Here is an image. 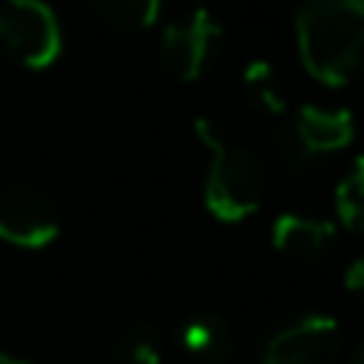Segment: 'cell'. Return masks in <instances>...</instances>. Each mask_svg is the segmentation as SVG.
<instances>
[{"label":"cell","instance_id":"6da1fadb","mask_svg":"<svg viewBox=\"0 0 364 364\" xmlns=\"http://www.w3.org/2000/svg\"><path fill=\"white\" fill-rule=\"evenodd\" d=\"M294 33L306 75L326 87H345L364 68V0H303Z\"/></svg>","mask_w":364,"mask_h":364},{"label":"cell","instance_id":"277c9868","mask_svg":"<svg viewBox=\"0 0 364 364\" xmlns=\"http://www.w3.org/2000/svg\"><path fill=\"white\" fill-rule=\"evenodd\" d=\"M223 39H226V33L216 23V16H210L206 10H191L187 16H178L174 23H168L165 33H161V68L184 84L197 81L216 62Z\"/></svg>","mask_w":364,"mask_h":364},{"label":"cell","instance_id":"5bb4252c","mask_svg":"<svg viewBox=\"0 0 364 364\" xmlns=\"http://www.w3.org/2000/svg\"><path fill=\"white\" fill-rule=\"evenodd\" d=\"M268 151L274 155L277 165L287 168V171H306V168H313V155L303 149L300 136H296L294 123H290V113L281 117L268 129Z\"/></svg>","mask_w":364,"mask_h":364},{"label":"cell","instance_id":"7a4b0ae2","mask_svg":"<svg viewBox=\"0 0 364 364\" xmlns=\"http://www.w3.org/2000/svg\"><path fill=\"white\" fill-rule=\"evenodd\" d=\"M193 132L210 151V168L203 181V206L220 223H242L262 206L268 191V174L262 159L245 142L232 139L213 117H197Z\"/></svg>","mask_w":364,"mask_h":364},{"label":"cell","instance_id":"2e32d148","mask_svg":"<svg viewBox=\"0 0 364 364\" xmlns=\"http://www.w3.org/2000/svg\"><path fill=\"white\" fill-rule=\"evenodd\" d=\"M0 364H36V361H29V358H23V355H14V351H0Z\"/></svg>","mask_w":364,"mask_h":364},{"label":"cell","instance_id":"9c48e42d","mask_svg":"<svg viewBox=\"0 0 364 364\" xmlns=\"http://www.w3.org/2000/svg\"><path fill=\"white\" fill-rule=\"evenodd\" d=\"M184 351L200 364H226L235 351V336L229 323L216 313H193L178 332Z\"/></svg>","mask_w":364,"mask_h":364},{"label":"cell","instance_id":"7c38bea8","mask_svg":"<svg viewBox=\"0 0 364 364\" xmlns=\"http://www.w3.org/2000/svg\"><path fill=\"white\" fill-rule=\"evenodd\" d=\"M90 7L117 29H149L159 20L161 0H90Z\"/></svg>","mask_w":364,"mask_h":364},{"label":"cell","instance_id":"ba28073f","mask_svg":"<svg viewBox=\"0 0 364 364\" xmlns=\"http://www.w3.org/2000/svg\"><path fill=\"white\" fill-rule=\"evenodd\" d=\"M336 242V226L323 216L281 213L271 226V245L290 262H316Z\"/></svg>","mask_w":364,"mask_h":364},{"label":"cell","instance_id":"4fadbf2b","mask_svg":"<svg viewBox=\"0 0 364 364\" xmlns=\"http://www.w3.org/2000/svg\"><path fill=\"white\" fill-rule=\"evenodd\" d=\"M165 348L151 326H132L113 342V364H161Z\"/></svg>","mask_w":364,"mask_h":364},{"label":"cell","instance_id":"8992f818","mask_svg":"<svg viewBox=\"0 0 364 364\" xmlns=\"http://www.w3.org/2000/svg\"><path fill=\"white\" fill-rule=\"evenodd\" d=\"M342 326L329 313H300L264 342L262 364H336Z\"/></svg>","mask_w":364,"mask_h":364},{"label":"cell","instance_id":"9a60e30c","mask_svg":"<svg viewBox=\"0 0 364 364\" xmlns=\"http://www.w3.org/2000/svg\"><path fill=\"white\" fill-rule=\"evenodd\" d=\"M345 290L364 303V255H358L348 264V271H345Z\"/></svg>","mask_w":364,"mask_h":364},{"label":"cell","instance_id":"5b68a950","mask_svg":"<svg viewBox=\"0 0 364 364\" xmlns=\"http://www.w3.org/2000/svg\"><path fill=\"white\" fill-rule=\"evenodd\" d=\"M62 220H58L55 200L33 184L0 187V239L14 248H46L58 239Z\"/></svg>","mask_w":364,"mask_h":364},{"label":"cell","instance_id":"e0dca14e","mask_svg":"<svg viewBox=\"0 0 364 364\" xmlns=\"http://www.w3.org/2000/svg\"><path fill=\"white\" fill-rule=\"evenodd\" d=\"M348 364H364V338L355 345V351H351V358H348Z\"/></svg>","mask_w":364,"mask_h":364},{"label":"cell","instance_id":"52a82bcc","mask_svg":"<svg viewBox=\"0 0 364 364\" xmlns=\"http://www.w3.org/2000/svg\"><path fill=\"white\" fill-rule=\"evenodd\" d=\"M296 136L303 149L313 155V161L336 155L355 142V117L345 107H316V103H303L290 113Z\"/></svg>","mask_w":364,"mask_h":364},{"label":"cell","instance_id":"30bf717a","mask_svg":"<svg viewBox=\"0 0 364 364\" xmlns=\"http://www.w3.org/2000/svg\"><path fill=\"white\" fill-rule=\"evenodd\" d=\"M242 97L252 107L255 113L271 119L287 117V103H290V90L284 81L281 68L274 62H264V58H255L242 68Z\"/></svg>","mask_w":364,"mask_h":364},{"label":"cell","instance_id":"3957f363","mask_svg":"<svg viewBox=\"0 0 364 364\" xmlns=\"http://www.w3.org/2000/svg\"><path fill=\"white\" fill-rule=\"evenodd\" d=\"M65 36L46 0H0V52L26 71H46L62 58Z\"/></svg>","mask_w":364,"mask_h":364},{"label":"cell","instance_id":"8fae6325","mask_svg":"<svg viewBox=\"0 0 364 364\" xmlns=\"http://www.w3.org/2000/svg\"><path fill=\"white\" fill-rule=\"evenodd\" d=\"M336 213L345 229L364 232V155H358L336 187Z\"/></svg>","mask_w":364,"mask_h":364}]
</instances>
